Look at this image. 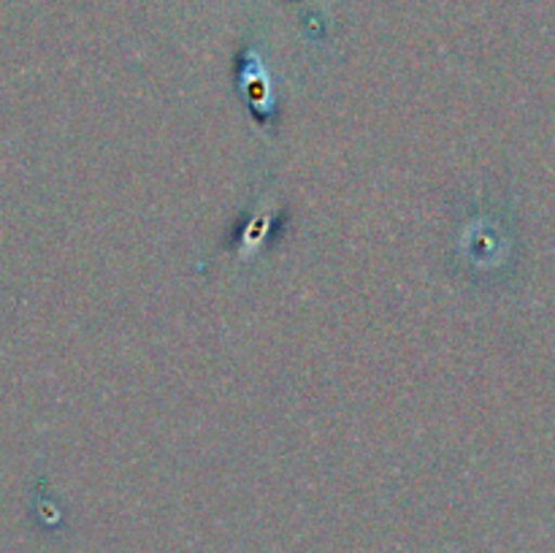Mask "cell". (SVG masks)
Returning a JSON list of instances; mask_svg holds the SVG:
<instances>
[{"instance_id":"cell-1","label":"cell","mask_w":555,"mask_h":553,"mask_svg":"<svg viewBox=\"0 0 555 553\" xmlns=\"http://www.w3.org/2000/svg\"><path fill=\"white\" fill-rule=\"evenodd\" d=\"M236 87L238 92H242L244 103H247L249 114H253L263 128H269L276 117V101L274 90H271V76L269 70H266L263 57H260L258 49H247V52L238 57Z\"/></svg>"}]
</instances>
